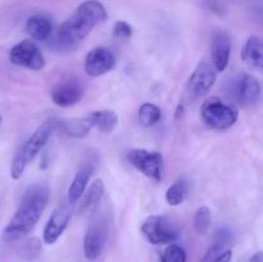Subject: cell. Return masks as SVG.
Returning a JSON list of instances; mask_svg holds the SVG:
<instances>
[{
    "label": "cell",
    "mask_w": 263,
    "mask_h": 262,
    "mask_svg": "<svg viewBox=\"0 0 263 262\" xmlns=\"http://www.w3.org/2000/svg\"><path fill=\"white\" fill-rule=\"evenodd\" d=\"M49 200V186L45 182H35L23 194L17 211L5 226V241H17L30 234L40 220Z\"/></svg>",
    "instance_id": "cell-1"
},
{
    "label": "cell",
    "mask_w": 263,
    "mask_h": 262,
    "mask_svg": "<svg viewBox=\"0 0 263 262\" xmlns=\"http://www.w3.org/2000/svg\"><path fill=\"white\" fill-rule=\"evenodd\" d=\"M107 20V10L98 0H86L73 14L59 26L54 45L57 49H71L84 40L97 25Z\"/></svg>",
    "instance_id": "cell-2"
},
{
    "label": "cell",
    "mask_w": 263,
    "mask_h": 262,
    "mask_svg": "<svg viewBox=\"0 0 263 262\" xmlns=\"http://www.w3.org/2000/svg\"><path fill=\"white\" fill-rule=\"evenodd\" d=\"M58 122L59 120L50 118V120L41 123L33 131L32 135L25 141V144L18 149L14 158H13L12 166H10V176L13 180L21 179L26 166L43 151L44 146L50 140L53 133L58 128Z\"/></svg>",
    "instance_id": "cell-3"
},
{
    "label": "cell",
    "mask_w": 263,
    "mask_h": 262,
    "mask_svg": "<svg viewBox=\"0 0 263 262\" xmlns=\"http://www.w3.org/2000/svg\"><path fill=\"white\" fill-rule=\"evenodd\" d=\"M98 208L92 211L84 236V254L89 261H97L102 256L109 231L108 213L105 211H98Z\"/></svg>",
    "instance_id": "cell-4"
},
{
    "label": "cell",
    "mask_w": 263,
    "mask_h": 262,
    "mask_svg": "<svg viewBox=\"0 0 263 262\" xmlns=\"http://www.w3.org/2000/svg\"><path fill=\"white\" fill-rule=\"evenodd\" d=\"M203 121L205 125L215 130H226L235 125L239 112L233 104L218 97H212L202 105Z\"/></svg>",
    "instance_id": "cell-5"
},
{
    "label": "cell",
    "mask_w": 263,
    "mask_h": 262,
    "mask_svg": "<svg viewBox=\"0 0 263 262\" xmlns=\"http://www.w3.org/2000/svg\"><path fill=\"white\" fill-rule=\"evenodd\" d=\"M128 163L154 181H161L163 176V156L158 152L135 148L127 152Z\"/></svg>",
    "instance_id": "cell-6"
},
{
    "label": "cell",
    "mask_w": 263,
    "mask_h": 262,
    "mask_svg": "<svg viewBox=\"0 0 263 262\" xmlns=\"http://www.w3.org/2000/svg\"><path fill=\"white\" fill-rule=\"evenodd\" d=\"M141 233L154 246L171 244L179 238L177 228L164 216H149L141 225Z\"/></svg>",
    "instance_id": "cell-7"
},
{
    "label": "cell",
    "mask_w": 263,
    "mask_h": 262,
    "mask_svg": "<svg viewBox=\"0 0 263 262\" xmlns=\"http://www.w3.org/2000/svg\"><path fill=\"white\" fill-rule=\"evenodd\" d=\"M9 59L15 66L31 69V71H40L45 66V59L40 48L33 40L26 39L21 43L15 44L9 53Z\"/></svg>",
    "instance_id": "cell-8"
},
{
    "label": "cell",
    "mask_w": 263,
    "mask_h": 262,
    "mask_svg": "<svg viewBox=\"0 0 263 262\" xmlns=\"http://www.w3.org/2000/svg\"><path fill=\"white\" fill-rule=\"evenodd\" d=\"M72 211H73V203L69 202L68 199L62 200L57 205L55 210L53 211V213L49 217L45 228H44V243L51 246L61 238V235L68 226L69 220H71Z\"/></svg>",
    "instance_id": "cell-9"
},
{
    "label": "cell",
    "mask_w": 263,
    "mask_h": 262,
    "mask_svg": "<svg viewBox=\"0 0 263 262\" xmlns=\"http://www.w3.org/2000/svg\"><path fill=\"white\" fill-rule=\"evenodd\" d=\"M216 80H217V72L213 68L212 64L205 63V62L199 63L187 80L186 87H185L186 94L192 99L204 97L212 89Z\"/></svg>",
    "instance_id": "cell-10"
},
{
    "label": "cell",
    "mask_w": 263,
    "mask_h": 262,
    "mask_svg": "<svg viewBox=\"0 0 263 262\" xmlns=\"http://www.w3.org/2000/svg\"><path fill=\"white\" fill-rule=\"evenodd\" d=\"M51 100L61 108H69L76 105L84 97V86L73 77L63 79L53 87L50 92Z\"/></svg>",
    "instance_id": "cell-11"
},
{
    "label": "cell",
    "mask_w": 263,
    "mask_h": 262,
    "mask_svg": "<svg viewBox=\"0 0 263 262\" xmlns=\"http://www.w3.org/2000/svg\"><path fill=\"white\" fill-rule=\"evenodd\" d=\"M116 66V58L105 46L91 49L85 58V71L89 76L99 77L112 71Z\"/></svg>",
    "instance_id": "cell-12"
},
{
    "label": "cell",
    "mask_w": 263,
    "mask_h": 262,
    "mask_svg": "<svg viewBox=\"0 0 263 262\" xmlns=\"http://www.w3.org/2000/svg\"><path fill=\"white\" fill-rule=\"evenodd\" d=\"M235 95L241 107H254V105L258 104L259 99H261V84L252 74H241L236 81Z\"/></svg>",
    "instance_id": "cell-13"
},
{
    "label": "cell",
    "mask_w": 263,
    "mask_h": 262,
    "mask_svg": "<svg viewBox=\"0 0 263 262\" xmlns=\"http://www.w3.org/2000/svg\"><path fill=\"white\" fill-rule=\"evenodd\" d=\"M231 51V39L225 31H218L215 33L211 45V59L212 67L216 72L225 71L230 61Z\"/></svg>",
    "instance_id": "cell-14"
},
{
    "label": "cell",
    "mask_w": 263,
    "mask_h": 262,
    "mask_svg": "<svg viewBox=\"0 0 263 262\" xmlns=\"http://www.w3.org/2000/svg\"><path fill=\"white\" fill-rule=\"evenodd\" d=\"M263 43L259 36L253 35L246 41L241 49V59L248 64V67L262 71L263 68Z\"/></svg>",
    "instance_id": "cell-15"
},
{
    "label": "cell",
    "mask_w": 263,
    "mask_h": 262,
    "mask_svg": "<svg viewBox=\"0 0 263 262\" xmlns=\"http://www.w3.org/2000/svg\"><path fill=\"white\" fill-rule=\"evenodd\" d=\"M231 240H233V234L228 228H220L215 233L213 240L211 243L210 248L205 252L204 257L200 262H216L220 258L221 254L225 251H228L229 246H230Z\"/></svg>",
    "instance_id": "cell-16"
},
{
    "label": "cell",
    "mask_w": 263,
    "mask_h": 262,
    "mask_svg": "<svg viewBox=\"0 0 263 262\" xmlns=\"http://www.w3.org/2000/svg\"><path fill=\"white\" fill-rule=\"evenodd\" d=\"M26 31L36 41H46L53 33V23L46 15H31L26 22Z\"/></svg>",
    "instance_id": "cell-17"
},
{
    "label": "cell",
    "mask_w": 263,
    "mask_h": 262,
    "mask_svg": "<svg viewBox=\"0 0 263 262\" xmlns=\"http://www.w3.org/2000/svg\"><path fill=\"white\" fill-rule=\"evenodd\" d=\"M92 171H94V166L91 163H84L80 167L79 171L74 175L73 180H72L71 185H69L68 195H67V199L69 202L74 204L82 197L87 186V182L91 177Z\"/></svg>",
    "instance_id": "cell-18"
},
{
    "label": "cell",
    "mask_w": 263,
    "mask_h": 262,
    "mask_svg": "<svg viewBox=\"0 0 263 262\" xmlns=\"http://www.w3.org/2000/svg\"><path fill=\"white\" fill-rule=\"evenodd\" d=\"M86 118L89 120L91 127H95L103 134L112 133L118 125V116L112 109L95 110L90 113Z\"/></svg>",
    "instance_id": "cell-19"
},
{
    "label": "cell",
    "mask_w": 263,
    "mask_h": 262,
    "mask_svg": "<svg viewBox=\"0 0 263 262\" xmlns=\"http://www.w3.org/2000/svg\"><path fill=\"white\" fill-rule=\"evenodd\" d=\"M58 128H61L64 134L71 138L81 139L85 138L92 127L87 118H73V120L59 121Z\"/></svg>",
    "instance_id": "cell-20"
},
{
    "label": "cell",
    "mask_w": 263,
    "mask_h": 262,
    "mask_svg": "<svg viewBox=\"0 0 263 262\" xmlns=\"http://www.w3.org/2000/svg\"><path fill=\"white\" fill-rule=\"evenodd\" d=\"M104 182L102 180H95L91 185H90L89 190H87L86 195H85L84 200L81 203V207L80 211H92L97 210L100 204V200H102L103 195H104Z\"/></svg>",
    "instance_id": "cell-21"
},
{
    "label": "cell",
    "mask_w": 263,
    "mask_h": 262,
    "mask_svg": "<svg viewBox=\"0 0 263 262\" xmlns=\"http://www.w3.org/2000/svg\"><path fill=\"white\" fill-rule=\"evenodd\" d=\"M138 117L139 122L143 127H152L159 122L162 117V110L158 105L153 104V103H144L139 108Z\"/></svg>",
    "instance_id": "cell-22"
},
{
    "label": "cell",
    "mask_w": 263,
    "mask_h": 262,
    "mask_svg": "<svg viewBox=\"0 0 263 262\" xmlns=\"http://www.w3.org/2000/svg\"><path fill=\"white\" fill-rule=\"evenodd\" d=\"M187 190H189V186H187L186 181H176L175 184H172L171 186L167 189L166 192V200L170 205H180L185 200L187 194Z\"/></svg>",
    "instance_id": "cell-23"
},
{
    "label": "cell",
    "mask_w": 263,
    "mask_h": 262,
    "mask_svg": "<svg viewBox=\"0 0 263 262\" xmlns=\"http://www.w3.org/2000/svg\"><path fill=\"white\" fill-rule=\"evenodd\" d=\"M41 241L39 238H30L20 247V257L25 261H32L40 254Z\"/></svg>",
    "instance_id": "cell-24"
},
{
    "label": "cell",
    "mask_w": 263,
    "mask_h": 262,
    "mask_svg": "<svg viewBox=\"0 0 263 262\" xmlns=\"http://www.w3.org/2000/svg\"><path fill=\"white\" fill-rule=\"evenodd\" d=\"M211 220H212V216H211V210L205 205H202L197 210L194 216V229L198 234H205L208 231L211 226Z\"/></svg>",
    "instance_id": "cell-25"
},
{
    "label": "cell",
    "mask_w": 263,
    "mask_h": 262,
    "mask_svg": "<svg viewBox=\"0 0 263 262\" xmlns=\"http://www.w3.org/2000/svg\"><path fill=\"white\" fill-rule=\"evenodd\" d=\"M162 262H186V252L177 244L171 243L162 253Z\"/></svg>",
    "instance_id": "cell-26"
},
{
    "label": "cell",
    "mask_w": 263,
    "mask_h": 262,
    "mask_svg": "<svg viewBox=\"0 0 263 262\" xmlns=\"http://www.w3.org/2000/svg\"><path fill=\"white\" fill-rule=\"evenodd\" d=\"M113 36L117 39H130L133 36V27L125 21H118L113 27Z\"/></svg>",
    "instance_id": "cell-27"
},
{
    "label": "cell",
    "mask_w": 263,
    "mask_h": 262,
    "mask_svg": "<svg viewBox=\"0 0 263 262\" xmlns=\"http://www.w3.org/2000/svg\"><path fill=\"white\" fill-rule=\"evenodd\" d=\"M231 257H233V252H231L230 249H228V251H225L222 254H221L220 258H218L216 262H230Z\"/></svg>",
    "instance_id": "cell-28"
},
{
    "label": "cell",
    "mask_w": 263,
    "mask_h": 262,
    "mask_svg": "<svg viewBox=\"0 0 263 262\" xmlns=\"http://www.w3.org/2000/svg\"><path fill=\"white\" fill-rule=\"evenodd\" d=\"M249 262H263V257H262V252H257L256 254L251 257Z\"/></svg>",
    "instance_id": "cell-29"
},
{
    "label": "cell",
    "mask_w": 263,
    "mask_h": 262,
    "mask_svg": "<svg viewBox=\"0 0 263 262\" xmlns=\"http://www.w3.org/2000/svg\"><path fill=\"white\" fill-rule=\"evenodd\" d=\"M0 125H2V117H0Z\"/></svg>",
    "instance_id": "cell-30"
}]
</instances>
